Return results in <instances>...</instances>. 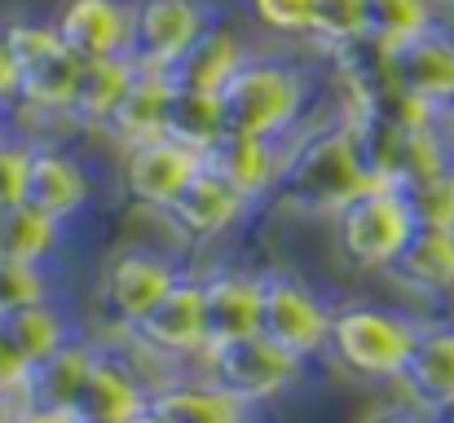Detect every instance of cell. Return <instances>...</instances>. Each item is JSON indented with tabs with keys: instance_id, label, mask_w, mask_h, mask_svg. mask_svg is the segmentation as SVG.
Returning a JSON list of instances; mask_svg holds the SVG:
<instances>
[{
	"instance_id": "cell-1",
	"label": "cell",
	"mask_w": 454,
	"mask_h": 423,
	"mask_svg": "<svg viewBox=\"0 0 454 423\" xmlns=\"http://www.w3.org/2000/svg\"><path fill=\"white\" fill-rule=\"evenodd\" d=\"M366 185H375V176L362 159L357 129L353 120H340L331 129H313L283 154L274 194L301 216H335Z\"/></svg>"
},
{
	"instance_id": "cell-2",
	"label": "cell",
	"mask_w": 454,
	"mask_h": 423,
	"mask_svg": "<svg viewBox=\"0 0 454 423\" xmlns=\"http://www.w3.org/2000/svg\"><path fill=\"white\" fill-rule=\"evenodd\" d=\"M415 230H419V221H415L402 185H393V181L366 185L357 199H348L335 212L340 256L357 270H388L406 252Z\"/></svg>"
},
{
	"instance_id": "cell-3",
	"label": "cell",
	"mask_w": 454,
	"mask_h": 423,
	"mask_svg": "<svg viewBox=\"0 0 454 423\" xmlns=\"http://www.w3.org/2000/svg\"><path fill=\"white\" fill-rule=\"evenodd\" d=\"M230 133L247 137H278L296 124L304 106V80L296 67L270 58H243V67L216 93Z\"/></svg>"
},
{
	"instance_id": "cell-4",
	"label": "cell",
	"mask_w": 454,
	"mask_h": 423,
	"mask_svg": "<svg viewBox=\"0 0 454 423\" xmlns=\"http://www.w3.org/2000/svg\"><path fill=\"white\" fill-rule=\"evenodd\" d=\"M419 322L393 313V309H375V304H348L340 313H331V335H326V353L362 380H397L411 349H415Z\"/></svg>"
},
{
	"instance_id": "cell-5",
	"label": "cell",
	"mask_w": 454,
	"mask_h": 423,
	"mask_svg": "<svg viewBox=\"0 0 454 423\" xmlns=\"http://www.w3.org/2000/svg\"><path fill=\"white\" fill-rule=\"evenodd\" d=\"M4 44L18 71V98L31 102L35 111H71L84 62L67 49L58 27L13 22L4 27Z\"/></svg>"
},
{
	"instance_id": "cell-6",
	"label": "cell",
	"mask_w": 454,
	"mask_h": 423,
	"mask_svg": "<svg viewBox=\"0 0 454 423\" xmlns=\"http://www.w3.org/2000/svg\"><path fill=\"white\" fill-rule=\"evenodd\" d=\"M203 362H207V380L221 393H230L234 402H243V406L274 402L278 393H287L296 384V375L304 366L292 353H283L274 340H265L261 331L225 340V344H212L203 353Z\"/></svg>"
},
{
	"instance_id": "cell-7",
	"label": "cell",
	"mask_w": 454,
	"mask_h": 423,
	"mask_svg": "<svg viewBox=\"0 0 454 423\" xmlns=\"http://www.w3.org/2000/svg\"><path fill=\"white\" fill-rule=\"evenodd\" d=\"M261 335L274 340L296 362H309L326 349L331 313L322 300L292 274H265L261 278Z\"/></svg>"
},
{
	"instance_id": "cell-8",
	"label": "cell",
	"mask_w": 454,
	"mask_h": 423,
	"mask_svg": "<svg viewBox=\"0 0 454 423\" xmlns=\"http://www.w3.org/2000/svg\"><path fill=\"white\" fill-rule=\"evenodd\" d=\"M384 75L415 106H424L433 115H450L454 111V35L442 31V27H433L419 40L384 53Z\"/></svg>"
},
{
	"instance_id": "cell-9",
	"label": "cell",
	"mask_w": 454,
	"mask_h": 423,
	"mask_svg": "<svg viewBox=\"0 0 454 423\" xmlns=\"http://www.w3.org/2000/svg\"><path fill=\"white\" fill-rule=\"evenodd\" d=\"M203 31H207V22H203V9L194 0H142V4H133L129 62L137 71L168 75Z\"/></svg>"
},
{
	"instance_id": "cell-10",
	"label": "cell",
	"mask_w": 454,
	"mask_h": 423,
	"mask_svg": "<svg viewBox=\"0 0 454 423\" xmlns=\"http://www.w3.org/2000/svg\"><path fill=\"white\" fill-rule=\"evenodd\" d=\"M203 168V154L181 145L172 137H151L142 145H129L124 154V190L133 203L154 208V212H168V203L199 176Z\"/></svg>"
},
{
	"instance_id": "cell-11",
	"label": "cell",
	"mask_w": 454,
	"mask_h": 423,
	"mask_svg": "<svg viewBox=\"0 0 454 423\" xmlns=\"http://www.w3.org/2000/svg\"><path fill=\"white\" fill-rule=\"evenodd\" d=\"M397 384H402L411 411H419L424 419L454 415V322L419 326Z\"/></svg>"
},
{
	"instance_id": "cell-12",
	"label": "cell",
	"mask_w": 454,
	"mask_h": 423,
	"mask_svg": "<svg viewBox=\"0 0 454 423\" xmlns=\"http://www.w3.org/2000/svg\"><path fill=\"white\" fill-rule=\"evenodd\" d=\"M129 331L154 357H194V353H207L203 286L194 278H176V286L154 304L142 322H133Z\"/></svg>"
},
{
	"instance_id": "cell-13",
	"label": "cell",
	"mask_w": 454,
	"mask_h": 423,
	"mask_svg": "<svg viewBox=\"0 0 454 423\" xmlns=\"http://www.w3.org/2000/svg\"><path fill=\"white\" fill-rule=\"evenodd\" d=\"M93 362H98V349L89 344H67L62 353H53L49 362L31 366L22 388H18V411L22 415H44V419H75V402L93 375Z\"/></svg>"
},
{
	"instance_id": "cell-14",
	"label": "cell",
	"mask_w": 454,
	"mask_h": 423,
	"mask_svg": "<svg viewBox=\"0 0 454 423\" xmlns=\"http://www.w3.org/2000/svg\"><path fill=\"white\" fill-rule=\"evenodd\" d=\"M58 35L80 62H106V58H129L133 40V9L120 0H71L58 13Z\"/></svg>"
},
{
	"instance_id": "cell-15",
	"label": "cell",
	"mask_w": 454,
	"mask_h": 423,
	"mask_svg": "<svg viewBox=\"0 0 454 423\" xmlns=\"http://www.w3.org/2000/svg\"><path fill=\"white\" fill-rule=\"evenodd\" d=\"M176 278H181L176 265L168 256H159V252H146V247L120 252L106 265V304L115 309V317L124 326H133L176 286Z\"/></svg>"
},
{
	"instance_id": "cell-16",
	"label": "cell",
	"mask_w": 454,
	"mask_h": 423,
	"mask_svg": "<svg viewBox=\"0 0 454 423\" xmlns=\"http://www.w3.org/2000/svg\"><path fill=\"white\" fill-rule=\"evenodd\" d=\"M22 203L62 225V221H71L89 203V176H84V168L71 154L49 150V145H31Z\"/></svg>"
},
{
	"instance_id": "cell-17",
	"label": "cell",
	"mask_w": 454,
	"mask_h": 423,
	"mask_svg": "<svg viewBox=\"0 0 454 423\" xmlns=\"http://www.w3.org/2000/svg\"><path fill=\"white\" fill-rule=\"evenodd\" d=\"M243 212H247V199H243L230 181H221L212 168H199V176L168 203L163 216H168L185 239H216V234H225Z\"/></svg>"
},
{
	"instance_id": "cell-18",
	"label": "cell",
	"mask_w": 454,
	"mask_h": 423,
	"mask_svg": "<svg viewBox=\"0 0 454 423\" xmlns=\"http://www.w3.org/2000/svg\"><path fill=\"white\" fill-rule=\"evenodd\" d=\"M199 286H203L207 349L261 331V278H252V274H234V270H221V274H207Z\"/></svg>"
},
{
	"instance_id": "cell-19",
	"label": "cell",
	"mask_w": 454,
	"mask_h": 423,
	"mask_svg": "<svg viewBox=\"0 0 454 423\" xmlns=\"http://www.w3.org/2000/svg\"><path fill=\"white\" fill-rule=\"evenodd\" d=\"M278 163H283V154L274 150V141L247 137V133H225L203 154V168H212L221 181H230L247 203L261 199V194H274Z\"/></svg>"
},
{
	"instance_id": "cell-20",
	"label": "cell",
	"mask_w": 454,
	"mask_h": 423,
	"mask_svg": "<svg viewBox=\"0 0 454 423\" xmlns=\"http://www.w3.org/2000/svg\"><path fill=\"white\" fill-rule=\"evenodd\" d=\"M146 402H151V388H142V380L124 362L98 353L93 375L75 402V423H129L146 411Z\"/></svg>"
},
{
	"instance_id": "cell-21",
	"label": "cell",
	"mask_w": 454,
	"mask_h": 423,
	"mask_svg": "<svg viewBox=\"0 0 454 423\" xmlns=\"http://www.w3.org/2000/svg\"><path fill=\"white\" fill-rule=\"evenodd\" d=\"M151 406L159 419L168 423H247L243 402L221 393L212 380H185V384H159L151 388Z\"/></svg>"
},
{
	"instance_id": "cell-22",
	"label": "cell",
	"mask_w": 454,
	"mask_h": 423,
	"mask_svg": "<svg viewBox=\"0 0 454 423\" xmlns=\"http://www.w3.org/2000/svg\"><path fill=\"white\" fill-rule=\"evenodd\" d=\"M402 286L419 291V295H442L454 291V230H415V239L406 243V252L384 270Z\"/></svg>"
},
{
	"instance_id": "cell-23",
	"label": "cell",
	"mask_w": 454,
	"mask_h": 423,
	"mask_svg": "<svg viewBox=\"0 0 454 423\" xmlns=\"http://www.w3.org/2000/svg\"><path fill=\"white\" fill-rule=\"evenodd\" d=\"M243 44L225 31V27H207L190 49H185V58L168 71V80L176 84V89H194V93H221L225 89V80L243 67Z\"/></svg>"
},
{
	"instance_id": "cell-24",
	"label": "cell",
	"mask_w": 454,
	"mask_h": 423,
	"mask_svg": "<svg viewBox=\"0 0 454 423\" xmlns=\"http://www.w3.org/2000/svg\"><path fill=\"white\" fill-rule=\"evenodd\" d=\"M168 98H172V80L163 71H137V80L129 84L124 102L111 115V133L124 145H142L151 137H163V120H168Z\"/></svg>"
},
{
	"instance_id": "cell-25",
	"label": "cell",
	"mask_w": 454,
	"mask_h": 423,
	"mask_svg": "<svg viewBox=\"0 0 454 423\" xmlns=\"http://www.w3.org/2000/svg\"><path fill=\"white\" fill-rule=\"evenodd\" d=\"M225 111H221V98L216 93H194V89H176L172 84V98H168V120H163V137L181 141L199 154H207L216 141L225 137Z\"/></svg>"
},
{
	"instance_id": "cell-26",
	"label": "cell",
	"mask_w": 454,
	"mask_h": 423,
	"mask_svg": "<svg viewBox=\"0 0 454 423\" xmlns=\"http://www.w3.org/2000/svg\"><path fill=\"white\" fill-rule=\"evenodd\" d=\"M137 80V67L129 58H106V62H84L80 67V84H75V102L71 115L84 124H111L115 106L124 102L129 84Z\"/></svg>"
},
{
	"instance_id": "cell-27",
	"label": "cell",
	"mask_w": 454,
	"mask_h": 423,
	"mask_svg": "<svg viewBox=\"0 0 454 423\" xmlns=\"http://www.w3.org/2000/svg\"><path fill=\"white\" fill-rule=\"evenodd\" d=\"M0 326H4L9 344L18 349V357H22L27 366H40V362H49L53 353H62V349L71 344L67 317H62L49 300H40V304H31V309H18V313L0 317Z\"/></svg>"
},
{
	"instance_id": "cell-28",
	"label": "cell",
	"mask_w": 454,
	"mask_h": 423,
	"mask_svg": "<svg viewBox=\"0 0 454 423\" xmlns=\"http://www.w3.org/2000/svg\"><path fill=\"white\" fill-rule=\"evenodd\" d=\"M433 27V0H366V40L380 53H393Z\"/></svg>"
},
{
	"instance_id": "cell-29",
	"label": "cell",
	"mask_w": 454,
	"mask_h": 423,
	"mask_svg": "<svg viewBox=\"0 0 454 423\" xmlns=\"http://www.w3.org/2000/svg\"><path fill=\"white\" fill-rule=\"evenodd\" d=\"M53 247H58V221L40 216L27 203L0 208V261L40 265L53 256Z\"/></svg>"
},
{
	"instance_id": "cell-30",
	"label": "cell",
	"mask_w": 454,
	"mask_h": 423,
	"mask_svg": "<svg viewBox=\"0 0 454 423\" xmlns=\"http://www.w3.org/2000/svg\"><path fill=\"white\" fill-rule=\"evenodd\" d=\"M326 49L366 44V0H313V31Z\"/></svg>"
},
{
	"instance_id": "cell-31",
	"label": "cell",
	"mask_w": 454,
	"mask_h": 423,
	"mask_svg": "<svg viewBox=\"0 0 454 423\" xmlns=\"http://www.w3.org/2000/svg\"><path fill=\"white\" fill-rule=\"evenodd\" d=\"M49 300V286L40 265H18V261H0V317L18 313V309H31Z\"/></svg>"
},
{
	"instance_id": "cell-32",
	"label": "cell",
	"mask_w": 454,
	"mask_h": 423,
	"mask_svg": "<svg viewBox=\"0 0 454 423\" xmlns=\"http://www.w3.org/2000/svg\"><path fill=\"white\" fill-rule=\"evenodd\" d=\"M252 9L270 31H283V35L313 31V0H252Z\"/></svg>"
},
{
	"instance_id": "cell-33",
	"label": "cell",
	"mask_w": 454,
	"mask_h": 423,
	"mask_svg": "<svg viewBox=\"0 0 454 423\" xmlns=\"http://www.w3.org/2000/svg\"><path fill=\"white\" fill-rule=\"evenodd\" d=\"M27 163H31V145H22V141H0V208L22 203Z\"/></svg>"
},
{
	"instance_id": "cell-34",
	"label": "cell",
	"mask_w": 454,
	"mask_h": 423,
	"mask_svg": "<svg viewBox=\"0 0 454 423\" xmlns=\"http://www.w3.org/2000/svg\"><path fill=\"white\" fill-rule=\"evenodd\" d=\"M27 371H31V366L18 357V349L9 344V335H4V326H0V397H18Z\"/></svg>"
},
{
	"instance_id": "cell-35",
	"label": "cell",
	"mask_w": 454,
	"mask_h": 423,
	"mask_svg": "<svg viewBox=\"0 0 454 423\" xmlns=\"http://www.w3.org/2000/svg\"><path fill=\"white\" fill-rule=\"evenodd\" d=\"M18 98V71H13V58H9V44L0 35V106Z\"/></svg>"
},
{
	"instance_id": "cell-36",
	"label": "cell",
	"mask_w": 454,
	"mask_h": 423,
	"mask_svg": "<svg viewBox=\"0 0 454 423\" xmlns=\"http://www.w3.org/2000/svg\"><path fill=\"white\" fill-rule=\"evenodd\" d=\"M366 423H428L419 411H406V406H397V411H380V415H371Z\"/></svg>"
},
{
	"instance_id": "cell-37",
	"label": "cell",
	"mask_w": 454,
	"mask_h": 423,
	"mask_svg": "<svg viewBox=\"0 0 454 423\" xmlns=\"http://www.w3.org/2000/svg\"><path fill=\"white\" fill-rule=\"evenodd\" d=\"M18 419H22L18 402H13V397H0V423H18Z\"/></svg>"
},
{
	"instance_id": "cell-38",
	"label": "cell",
	"mask_w": 454,
	"mask_h": 423,
	"mask_svg": "<svg viewBox=\"0 0 454 423\" xmlns=\"http://www.w3.org/2000/svg\"><path fill=\"white\" fill-rule=\"evenodd\" d=\"M129 423H168V419H159V415H154L151 406H146V411H142V415H137V419H129Z\"/></svg>"
},
{
	"instance_id": "cell-39",
	"label": "cell",
	"mask_w": 454,
	"mask_h": 423,
	"mask_svg": "<svg viewBox=\"0 0 454 423\" xmlns=\"http://www.w3.org/2000/svg\"><path fill=\"white\" fill-rule=\"evenodd\" d=\"M18 423H75V419H44V415H22Z\"/></svg>"
},
{
	"instance_id": "cell-40",
	"label": "cell",
	"mask_w": 454,
	"mask_h": 423,
	"mask_svg": "<svg viewBox=\"0 0 454 423\" xmlns=\"http://www.w3.org/2000/svg\"><path fill=\"white\" fill-rule=\"evenodd\" d=\"M0 141H4V120H0Z\"/></svg>"
},
{
	"instance_id": "cell-41",
	"label": "cell",
	"mask_w": 454,
	"mask_h": 423,
	"mask_svg": "<svg viewBox=\"0 0 454 423\" xmlns=\"http://www.w3.org/2000/svg\"><path fill=\"white\" fill-rule=\"evenodd\" d=\"M450 115H454V111H450Z\"/></svg>"
}]
</instances>
